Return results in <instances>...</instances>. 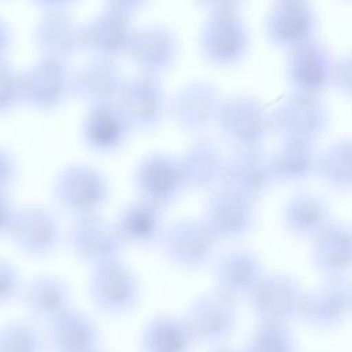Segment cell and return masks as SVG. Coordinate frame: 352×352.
<instances>
[{
	"mask_svg": "<svg viewBox=\"0 0 352 352\" xmlns=\"http://www.w3.org/2000/svg\"><path fill=\"white\" fill-rule=\"evenodd\" d=\"M208 16L199 32L202 55L214 65L232 66L242 62L250 51L249 25L239 1L205 3Z\"/></svg>",
	"mask_w": 352,
	"mask_h": 352,
	"instance_id": "obj_1",
	"label": "cell"
},
{
	"mask_svg": "<svg viewBox=\"0 0 352 352\" xmlns=\"http://www.w3.org/2000/svg\"><path fill=\"white\" fill-rule=\"evenodd\" d=\"M216 124L235 148L263 147L272 131L271 110L256 95L242 92L223 96Z\"/></svg>",
	"mask_w": 352,
	"mask_h": 352,
	"instance_id": "obj_2",
	"label": "cell"
},
{
	"mask_svg": "<svg viewBox=\"0 0 352 352\" xmlns=\"http://www.w3.org/2000/svg\"><path fill=\"white\" fill-rule=\"evenodd\" d=\"M329 125L330 109L322 95L290 91L271 110V126L280 139L316 143Z\"/></svg>",
	"mask_w": 352,
	"mask_h": 352,
	"instance_id": "obj_3",
	"label": "cell"
},
{
	"mask_svg": "<svg viewBox=\"0 0 352 352\" xmlns=\"http://www.w3.org/2000/svg\"><path fill=\"white\" fill-rule=\"evenodd\" d=\"M305 293L293 275L270 271L264 272L248 298L258 322L290 324L301 318Z\"/></svg>",
	"mask_w": 352,
	"mask_h": 352,
	"instance_id": "obj_4",
	"label": "cell"
},
{
	"mask_svg": "<svg viewBox=\"0 0 352 352\" xmlns=\"http://www.w3.org/2000/svg\"><path fill=\"white\" fill-rule=\"evenodd\" d=\"M318 28V11L307 0L275 1L264 15V32L268 41L286 51L316 38Z\"/></svg>",
	"mask_w": 352,
	"mask_h": 352,
	"instance_id": "obj_5",
	"label": "cell"
},
{
	"mask_svg": "<svg viewBox=\"0 0 352 352\" xmlns=\"http://www.w3.org/2000/svg\"><path fill=\"white\" fill-rule=\"evenodd\" d=\"M337 59L318 37L287 51L285 76L292 91L322 95L334 84Z\"/></svg>",
	"mask_w": 352,
	"mask_h": 352,
	"instance_id": "obj_6",
	"label": "cell"
},
{
	"mask_svg": "<svg viewBox=\"0 0 352 352\" xmlns=\"http://www.w3.org/2000/svg\"><path fill=\"white\" fill-rule=\"evenodd\" d=\"M165 254L182 267H201L214 254L219 238L204 219H177L160 236Z\"/></svg>",
	"mask_w": 352,
	"mask_h": 352,
	"instance_id": "obj_7",
	"label": "cell"
},
{
	"mask_svg": "<svg viewBox=\"0 0 352 352\" xmlns=\"http://www.w3.org/2000/svg\"><path fill=\"white\" fill-rule=\"evenodd\" d=\"M89 290L94 302L109 314H125L139 300L138 278L118 257L94 265Z\"/></svg>",
	"mask_w": 352,
	"mask_h": 352,
	"instance_id": "obj_8",
	"label": "cell"
},
{
	"mask_svg": "<svg viewBox=\"0 0 352 352\" xmlns=\"http://www.w3.org/2000/svg\"><path fill=\"white\" fill-rule=\"evenodd\" d=\"M109 186L104 175L88 164L65 166L54 180V195L78 216L95 213L104 202Z\"/></svg>",
	"mask_w": 352,
	"mask_h": 352,
	"instance_id": "obj_9",
	"label": "cell"
},
{
	"mask_svg": "<svg viewBox=\"0 0 352 352\" xmlns=\"http://www.w3.org/2000/svg\"><path fill=\"white\" fill-rule=\"evenodd\" d=\"M202 219L219 239H238L254 228L257 209L254 199L220 186L209 197Z\"/></svg>",
	"mask_w": 352,
	"mask_h": 352,
	"instance_id": "obj_10",
	"label": "cell"
},
{
	"mask_svg": "<svg viewBox=\"0 0 352 352\" xmlns=\"http://www.w3.org/2000/svg\"><path fill=\"white\" fill-rule=\"evenodd\" d=\"M136 3H109L102 11L81 26L82 45L96 56L111 58L126 51L133 29L131 25V7Z\"/></svg>",
	"mask_w": 352,
	"mask_h": 352,
	"instance_id": "obj_11",
	"label": "cell"
},
{
	"mask_svg": "<svg viewBox=\"0 0 352 352\" xmlns=\"http://www.w3.org/2000/svg\"><path fill=\"white\" fill-rule=\"evenodd\" d=\"M116 103L131 128H148L161 120L166 98L157 74L140 72L125 77Z\"/></svg>",
	"mask_w": 352,
	"mask_h": 352,
	"instance_id": "obj_12",
	"label": "cell"
},
{
	"mask_svg": "<svg viewBox=\"0 0 352 352\" xmlns=\"http://www.w3.org/2000/svg\"><path fill=\"white\" fill-rule=\"evenodd\" d=\"M275 183L271 154L264 147L235 148L232 154L226 157L221 186L256 201Z\"/></svg>",
	"mask_w": 352,
	"mask_h": 352,
	"instance_id": "obj_13",
	"label": "cell"
},
{
	"mask_svg": "<svg viewBox=\"0 0 352 352\" xmlns=\"http://www.w3.org/2000/svg\"><path fill=\"white\" fill-rule=\"evenodd\" d=\"M23 99L38 107H52L73 91V73L63 58L41 54L22 72Z\"/></svg>",
	"mask_w": 352,
	"mask_h": 352,
	"instance_id": "obj_14",
	"label": "cell"
},
{
	"mask_svg": "<svg viewBox=\"0 0 352 352\" xmlns=\"http://www.w3.org/2000/svg\"><path fill=\"white\" fill-rule=\"evenodd\" d=\"M194 341L219 344L228 338L236 326L235 301L217 290L197 297L186 316Z\"/></svg>",
	"mask_w": 352,
	"mask_h": 352,
	"instance_id": "obj_15",
	"label": "cell"
},
{
	"mask_svg": "<svg viewBox=\"0 0 352 352\" xmlns=\"http://www.w3.org/2000/svg\"><path fill=\"white\" fill-rule=\"evenodd\" d=\"M351 315L352 283L345 279H324L305 293L301 319L315 329H336Z\"/></svg>",
	"mask_w": 352,
	"mask_h": 352,
	"instance_id": "obj_16",
	"label": "cell"
},
{
	"mask_svg": "<svg viewBox=\"0 0 352 352\" xmlns=\"http://www.w3.org/2000/svg\"><path fill=\"white\" fill-rule=\"evenodd\" d=\"M67 238L74 253L94 264L118 257L125 242L116 223L96 213L78 216L70 226Z\"/></svg>",
	"mask_w": 352,
	"mask_h": 352,
	"instance_id": "obj_17",
	"label": "cell"
},
{
	"mask_svg": "<svg viewBox=\"0 0 352 352\" xmlns=\"http://www.w3.org/2000/svg\"><path fill=\"white\" fill-rule=\"evenodd\" d=\"M136 186L144 198L158 206L173 199L186 187L179 155L154 151L144 155L136 166Z\"/></svg>",
	"mask_w": 352,
	"mask_h": 352,
	"instance_id": "obj_18",
	"label": "cell"
},
{
	"mask_svg": "<svg viewBox=\"0 0 352 352\" xmlns=\"http://www.w3.org/2000/svg\"><path fill=\"white\" fill-rule=\"evenodd\" d=\"M264 272L258 253L246 248L231 249L223 253L214 264L216 290L232 301L248 298Z\"/></svg>",
	"mask_w": 352,
	"mask_h": 352,
	"instance_id": "obj_19",
	"label": "cell"
},
{
	"mask_svg": "<svg viewBox=\"0 0 352 352\" xmlns=\"http://www.w3.org/2000/svg\"><path fill=\"white\" fill-rule=\"evenodd\" d=\"M7 231L15 243L33 254L51 252L60 238L56 216L48 208L40 205H26L15 209Z\"/></svg>",
	"mask_w": 352,
	"mask_h": 352,
	"instance_id": "obj_20",
	"label": "cell"
},
{
	"mask_svg": "<svg viewBox=\"0 0 352 352\" xmlns=\"http://www.w3.org/2000/svg\"><path fill=\"white\" fill-rule=\"evenodd\" d=\"M311 261L324 279H345L352 272V226L331 221L312 238Z\"/></svg>",
	"mask_w": 352,
	"mask_h": 352,
	"instance_id": "obj_21",
	"label": "cell"
},
{
	"mask_svg": "<svg viewBox=\"0 0 352 352\" xmlns=\"http://www.w3.org/2000/svg\"><path fill=\"white\" fill-rule=\"evenodd\" d=\"M223 96L219 87L205 78L186 82L173 96L170 110L175 120L188 129H202L216 122Z\"/></svg>",
	"mask_w": 352,
	"mask_h": 352,
	"instance_id": "obj_22",
	"label": "cell"
},
{
	"mask_svg": "<svg viewBox=\"0 0 352 352\" xmlns=\"http://www.w3.org/2000/svg\"><path fill=\"white\" fill-rule=\"evenodd\" d=\"M142 72L157 74L166 69L177 55V34L164 23H146L135 28L126 50Z\"/></svg>",
	"mask_w": 352,
	"mask_h": 352,
	"instance_id": "obj_23",
	"label": "cell"
},
{
	"mask_svg": "<svg viewBox=\"0 0 352 352\" xmlns=\"http://www.w3.org/2000/svg\"><path fill=\"white\" fill-rule=\"evenodd\" d=\"M280 220L290 234L301 238H314L333 221L331 206L323 195L309 190H300L289 195L283 202Z\"/></svg>",
	"mask_w": 352,
	"mask_h": 352,
	"instance_id": "obj_24",
	"label": "cell"
},
{
	"mask_svg": "<svg viewBox=\"0 0 352 352\" xmlns=\"http://www.w3.org/2000/svg\"><path fill=\"white\" fill-rule=\"evenodd\" d=\"M81 26L59 3L50 4L34 29L37 45L43 54L66 58L82 45Z\"/></svg>",
	"mask_w": 352,
	"mask_h": 352,
	"instance_id": "obj_25",
	"label": "cell"
},
{
	"mask_svg": "<svg viewBox=\"0 0 352 352\" xmlns=\"http://www.w3.org/2000/svg\"><path fill=\"white\" fill-rule=\"evenodd\" d=\"M186 187L209 188L221 183L226 155L206 136L194 139L179 155Z\"/></svg>",
	"mask_w": 352,
	"mask_h": 352,
	"instance_id": "obj_26",
	"label": "cell"
},
{
	"mask_svg": "<svg viewBox=\"0 0 352 352\" xmlns=\"http://www.w3.org/2000/svg\"><path fill=\"white\" fill-rule=\"evenodd\" d=\"M124 80L111 58L95 56L73 73V91L92 104L116 102Z\"/></svg>",
	"mask_w": 352,
	"mask_h": 352,
	"instance_id": "obj_27",
	"label": "cell"
},
{
	"mask_svg": "<svg viewBox=\"0 0 352 352\" xmlns=\"http://www.w3.org/2000/svg\"><path fill=\"white\" fill-rule=\"evenodd\" d=\"M270 154L276 183H297L318 175L320 150L315 142L282 139Z\"/></svg>",
	"mask_w": 352,
	"mask_h": 352,
	"instance_id": "obj_28",
	"label": "cell"
},
{
	"mask_svg": "<svg viewBox=\"0 0 352 352\" xmlns=\"http://www.w3.org/2000/svg\"><path fill=\"white\" fill-rule=\"evenodd\" d=\"M131 129L129 122L116 102L92 104L82 120V136L98 150L118 146Z\"/></svg>",
	"mask_w": 352,
	"mask_h": 352,
	"instance_id": "obj_29",
	"label": "cell"
},
{
	"mask_svg": "<svg viewBox=\"0 0 352 352\" xmlns=\"http://www.w3.org/2000/svg\"><path fill=\"white\" fill-rule=\"evenodd\" d=\"M70 289L55 275H38L25 287L23 300L28 309L43 320L52 322L70 309Z\"/></svg>",
	"mask_w": 352,
	"mask_h": 352,
	"instance_id": "obj_30",
	"label": "cell"
},
{
	"mask_svg": "<svg viewBox=\"0 0 352 352\" xmlns=\"http://www.w3.org/2000/svg\"><path fill=\"white\" fill-rule=\"evenodd\" d=\"M114 223L125 242H151L160 239L164 231L161 206L144 198L124 205Z\"/></svg>",
	"mask_w": 352,
	"mask_h": 352,
	"instance_id": "obj_31",
	"label": "cell"
},
{
	"mask_svg": "<svg viewBox=\"0 0 352 352\" xmlns=\"http://www.w3.org/2000/svg\"><path fill=\"white\" fill-rule=\"evenodd\" d=\"M98 338L94 322L72 308L51 322L50 345L54 352H91L96 349Z\"/></svg>",
	"mask_w": 352,
	"mask_h": 352,
	"instance_id": "obj_32",
	"label": "cell"
},
{
	"mask_svg": "<svg viewBox=\"0 0 352 352\" xmlns=\"http://www.w3.org/2000/svg\"><path fill=\"white\" fill-rule=\"evenodd\" d=\"M192 342L186 320L169 315L153 318L142 334L144 352H188Z\"/></svg>",
	"mask_w": 352,
	"mask_h": 352,
	"instance_id": "obj_33",
	"label": "cell"
},
{
	"mask_svg": "<svg viewBox=\"0 0 352 352\" xmlns=\"http://www.w3.org/2000/svg\"><path fill=\"white\" fill-rule=\"evenodd\" d=\"M316 176L333 188L352 190V136L338 138L320 150Z\"/></svg>",
	"mask_w": 352,
	"mask_h": 352,
	"instance_id": "obj_34",
	"label": "cell"
},
{
	"mask_svg": "<svg viewBox=\"0 0 352 352\" xmlns=\"http://www.w3.org/2000/svg\"><path fill=\"white\" fill-rule=\"evenodd\" d=\"M243 352H297V344L289 324L260 322Z\"/></svg>",
	"mask_w": 352,
	"mask_h": 352,
	"instance_id": "obj_35",
	"label": "cell"
},
{
	"mask_svg": "<svg viewBox=\"0 0 352 352\" xmlns=\"http://www.w3.org/2000/svg\"><path fill=\"white\" fill-rule=\"evenodd\" d=\"M38 331L25 323L12 322L0 329V352H41Z\"/></svg>",
	"mask_w": 352,
	"mask_h": 352,
	"instance_id": "obj_36",
	"label": "cell"
},
{
	"mask_svg": "<svg viewBox=\"0 0 352 352\" xmlns=\"http://www.w3.org/2000/svg\"><path fill=\"white\" fill-rule=\"evenodd\" d=\"M23 99L22 72L6 58L0 59V111L8 110Z\"/></svg>",
	"mask_w": 352,
	"mask_h": 352,
	"instance_id": "obj_37",
	"label": "cell"
},
{
	"mask_svg": "<svg viewBox=\"0 0 352 352\" xmlns=\"http://www.w3.org/2000/svg\"><path fill=\"white\" fill-rule=\"evenodd\" d=\"M21 287L19 272L14 264L0 257V304L11 300Z\"/></svg>",
	"mask_w": 352,
	"mask_h": 352,
	"instance_id": "obj_38",
	"label": "cell"
},
{
	"mask_svg": "<svg viewBox=\"0 0 352 352\" xmlns=\"http://www.w3.org/2000/svg\"><path fill=\"white\" fill-rule=\"evenodd\" d=\"M333 85H336L344 96L352 99V50L337 59Z\"/></svg>",
	"mask_w": 352,
	"mask_h": 352,
	"instance_id": "obj_39",
	"label": "cell"
},
{
	"mask_svg": "<svg viewBox=\"0 0 352 352\" xmlns=\"http://www.w3.org/2000/svg\"><path fill=\"white\" fill-rule=\"evenodd\" d=\"M16 164L14 155L0 146V191H6V188L11 184L15 177Z\"/></svg>",
	"mask_w": 352,
	"mask_h": 352,
	"instance_id": "obj_40",
	"label": "cell"
},
{
	"mask_svg": "<svg viewBox=\"0 0 352 352\" xmlns=\"http://www.w3.org/2000/svg\"><path fill=\"white\" fill-rule=\"evenodd\" d=\"M12 212L14 210L10 206V202L6 197V192L0 191V232L4 231V230H8Z\"/></svg>",
	"mask_w": 352,
	"mask_h": 352,
	"instance_id": "obj_41",
	"label": "cell"
},
{
	"mask_svg": "<svg viewBox=\"0 0 352 352\" xmlns=\"http://www.w3.org/2000/svg\"><path fill=\"white\" fill-rule=\"evenodd\" d=\"M10 29L8 25L0 18V59L4 58V54L7 51V47L10 45Z\"/></svg>",
	"mask_w": 352,
	"mask_h": 352,
	"instance_id": "obj_42",
	"label": "cell"
},
{
	"mask_svg": "<svg viewBox=\"0 0 352 352\" xmlns=\"http://www.w3.org/2000/svg\"><path fill=\"white\" fill-rule=\"evenodd\" d=\"M213 352H243V349H235V348H230V346H219Z\"/></svg>",
	"mask_w": 352,
	"mask_h": 352,
	"instance_id": "obj_43",
	"label": "cell"
},
{
	"mask_svg": "<svg viewBox=\"0 0 352 352\" xmlns=\"http://www.w3.org/2000/svg\"><path fill=\"white\" fill-rule=\"evenodd\" d=\"M91 352H100V351H98V349H94V351H91Z\"/></svg>",
	"mask_w": 352,
	"mask_h": 352,
	"instance_id": "obj_44",
	"label": "cell"
}]
</instances>
